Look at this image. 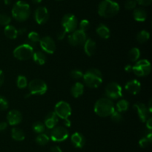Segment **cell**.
I'll return each instance as SVG.
<instances>
[{
    "label": "cell",
    "instance_id": "6",
    "mask_svg": "<svg viewBox=\"0 0 152 152\" xmlns=\"http://www.w3.org/2000/svg\"><path fill=\"white\" fill-rule=\"evenodd\" d=\"M151 66L148 60H138L134 66H132V72L139 77H144L150 74Z\"/></svg>",
    "mask_w": 152,
    "mask_h": 152
},
{
    "label": "cell",
    "instance_id": "40",
    "mask_svg": "<svg viewBox=\"0 0 152 152\" xmlns=\"http://www.w3.org/2000/svg\"><path fill=\"white\" fill-rule=\"evenodd\" d=\"M149 143H150L149 140H148L145 137H142V138H141L139 141L140 146L141 148H145L148 147V145H149Z\"/></svg>",
    "mask_w": 152,
    "mask_h": 152
},
{
    "label": "cell",
    "instance_id": "5",
    "mask_svg": "<svg viewBox=\"0 0 152 152\" xmlns=\"http://www.w3.org/2000/svg\"><path fill=\"white\" fill-rule=\"evenodd\" d=\"M34 53V48L29 43L20 45L13 50V56L19 61H27L31 59Z\"/></svg>",
    "mask_w": 152,
    "mask_h": 152
},
{
    "label": "cell",
    "instance_id": "18",
    "mask_svg": "<svg viewBox=\"0 0 152 152\" xmlns=\"http://www.w3.org/2000/svg\"><path fill=\"white\" fill-rule=\"evenodd\" d=\"M58 116L54 112H50L47 114L45 119V125L48 129H53L58 123Z\"/></svg>",
    "mask_w": 152,
    "mask_h": 152
},
{
    "label": "cell",
    "instance_id": "25",
    "mask_svg": "<svg viewBox=\"0 0 152 152\" xmlns=\"http://www.w3.org/2000/svg\"><path fill=\"white\" fill-rule=\"evenodd\" d=\"M11 137L16 141H23L25 138V134L20 128H13L11 131Z\"/></svg>",
    "mask_w": 152,
    "mask_h": 152
},
{
    "label": "cell",
    "instance_id": "53",
    "mask_svg": "<svg viewBox=\"0 0 152 152\" xmlns=\"http://www.w3.org/2000/svg\"><path fill=\"white\" fill-rule=\"evenodd\" d=\"M57 1H62V0H57Z\"/></svg>",
    "mask_w": 152,
    "mask_h": 152
},
{
    "label": "cell",
    "instance_id": "14",
    "mask_svg": "<svg viewBox=\"0 0 152 152\" xmlns=\"http://www.w3.org/2000/svg\"><path fill=\"white\" fill-rule=\"evenodd\" d=\"M34 19L39 25L46 23L49 19V13L45 7H39L34 12Z\"/></svg>",
    "mask_w": 152,
    "mask_h": 152
},
{
    "label": "cell",
    "instance_id": "4",
    "mask_svg": "<svg viewBox=\"0 0 152 152\" xmlns=\"http://www.w3.org/2000/svg\"><path fill=\"white\" fill-rule=\"evenodd\" d=\"M85 84L89 88H97L102 83V72L97 69H90L83 74Z\"/></svg>",
    "mask_w": 152,
    "mask_h": 152
},
{
    "label": "cell",
    "instance_id": "21",
    "mask_svg": "<svg viewBox=\"0 0 152 152\" xmlns=\"http://www.w3.org/2000/svg\"><path fill=\"white\" fill-rule=\"evenodd\" d=\"M71 95L74 98H78L81 96L84 92V85L80 82H77L72 86L71 89Z\"/></svg>",
    "mask_w": 152,
    "mask_h": 152
},
{
    "label": "cell",
    "instance_id": "32",
    "mask_svg": "<svg viewBox=\"0 0 152 152\" xmlns=\"http://www.w3.org/2000/svg\"><path fill=\"white\" fill-rule=\"evenodd\" d=\"M16 84L19 89H24L28 86V80L25 76L19 75L16 80Z\"/></svg>",
    "mask_w": 152,
    "mask_h": 152
},
{
    "label": "cell",
    "instance_id": "31",
    "mask_svg": "<svg viewBox=\"0 0 152 152\" xmlns=\"http://www.w3.org/2000/svg\"><path fill=\"white\" fill-rule=\"evenodd\" d=\"M33 130L37 134H42L45 130V125L42 122H36L33 125Z\"/></svg>",
    "mask_w": 152,
    "mask_h": 152
},
{
    "label": "cell",
    "instance_id": "29",
    "mask_svg": "<svg viewBox=\"0 0 152 152\" xmlns=\"http://www.w3.org/2000/svg\"><path fill=\"white\" fill-rule=\"evenodd\" d=\"M129 107V103L127 100L121 99L117 101V110L120 113L126 111Z\"/></svg>",
    "mask_w": 152,
    "mask_h": 152
},
{
    "label": "cell",
    "instance_id": "52",
    "mask_svg": "<svg viewBox=\"0 0 152 152\" xmlns=\"http://www.w3.org/2000/svg\"><path fill=\"white\" fill-rule=\"evenodd\" d=\"M5 4H9L10 3V0H4Z\"/></svg>",
    "mask_w": 152,
    "mask_h": 152
},
{
    "label": "cell",
    "instance_id": "9",
    "mask_svg": "<svg viewBox=\"0 0 152 152\" xmlns=\"http://www.w3.org/2000/svg\"><path fill=\"white\" fill-rule=\"evenodd\" d=\"M54 113H56L58 118L62 119H68L71 114V107L68 102L64 101H61L58 102L55 106Z\"/></svg>",
    "mask_w": 152,
    "mask_h": 152
},
{
    "label": "cell",
    "instance_id": "48",
    "mask_svg": "<svg viewBox=\"0 0 152 152\" xmlns=\"http://www.w3.org/2000/svg\"><path fill=\"white\" fill-rule=\"evenodd\" d=\"M65 125L67 127L71 126V121H70L68 119H65Z\"/></svg>",
    "mask_w": 152,
    "mask_h": 152
},
{
    "label": "cell",
    "instance_id": "15",
    "mask_svg": "<svg viewBox=\"0 0 152 152\" xmlns=\"http://www.w3.org/2000/svg\"><path fill=\"white\" fill-rule=\"evenodd\" d=\"M134 108L135 110H137V111L140 119L142 122H146V120L148 119V117H149L150 113L148 110V107H146V105L144 104L143 103L137 102L136 103V104H134Z\"/></svg>",
    "mask_w": 152,
    "mask_h": 152
},
{
    "label": "cell",
    "instance_id": "27",
    "mask_svg": "<svg viewBox=\"0 0 152 152\" xmlns=\"http://www.w3.org/2000/svg\"><path fill=\"white\" fill-rule=\"evenodd\" d=\"M140 57V51L137 48H132L129 52V58L132 62H137Z\"/></svg>",
    "mask_w": 152,
    "mask_h": 152
},
{
    "label": "cell",
    "instance_id": "23",
    "mask_svg": "<svg viewBox=\"0 0 152 152\" xmlns=\"http://www.w3.org/2000/svg\"><path fill=\"white\" fill-rule=\"evenodd\" d=\"M4 34L7 38L10 40H14L18 37V30L16 29V28L13 25H8L4 28Z\"/></svg>",
    "mask_w": 152,
    "mask_h": 152
},
{
    "label": "cell",
    "instance_id": "2",
    "mask_svg": "<svg viewBox=\"0 0 152 152\" xmlns=\"http://www.w3.org/2000/svg\"><path fill=\"white\" fill-rule=\"evenodd\" d=\"M115 111L114 104L108 98H99L94 105V112L100 117H108Z\"/></svg>",
    "mask_w": 152,
    "mask_h": 152
},
{
    "label": "cell",
    "instance_id": "38",
    "mask_svg": "<svg viewBox=\"0 0 152 152\" xmlns=\"http://www.w3.org/2000/svg\"><path fill=\"white\" fill-rule=\"evenodd\" d=\"M8 101L4 96L0 95V110H5L8 108Z\"/></svg>",
    "mask_w": 152,
    "mask_h": 152
},
{
    "label": "cell",
    "instance_id": "43",
    "mask_svg": "<svg viewBox=\"0 0 152 152\" xmlns=\"http://www.w3.org/2000/svg\"><path fill=\"white\" fill-rule=\"evenodd\" d=\"M146 128H148V131H151L152 129V118L148 117V119L146 120Z\"/></svg>",
    "mask_w": 152,
    "mask_h": 152
},
{
    "label": "cell",
    "instance_id": "17",
    "mask_svg": "<svg viewBox=\"0 0 152 152\" xmlns=\"http://www.w3.org/2000/svg\"><path fill=\"white\" fill-rule=\"evenodd\" d=\"M126 89L132 95H137L141 89V84L139 80H130L126 84Z\"/></svg>",
    "mask_w": 152,
    "mask_h": 152
},
{
    "label": "cell",
    "instance_id": "30",
    "mask_svg": "<svg viewBox=\"0 0 152 152\" xmlns=\"http://www.w3.org/2000/svg\"><path fill=\"white\" fill-rule=\"evenodd\" d=\"M50 140V137L45 134H39L36 137V142L39 145H45Z\"/></svg>",
    "mask_w": 152,
    "mask_h": 152
},
{
    "label": "cell",
    "instance_id": "3",
    "mask_svg": "<svg viewBox=\"0 0 152 152\" xmlns=\"http://www.w3.org/2000/svg\"><path fill=\"white\" fill-rule=\"evenodd\" d=\"M12 16L18 22H24L31 15V7L28 3L23 1H18L13 4Z\"/></svg>",
    "mask_w": 152,
    "mask_h": 152
},
{
    "label": "cell",
    "instance_id": "7",
    "mask_svg": "<svg viewBox=\"0 0 152 152\" xmlns=\"http://www.w3.org/2000/svg\"><path fill=\"white\" fill-rule=\"evenodd\" d=\"M31 95H43L48 89L47 84L41 79H34L28 83Z\"/></svg>",
    "mask_w": 152,
    "mask_h": 152
},
{
    "label": "cell",
    "instance_id": "8",
    "mask_svg": "<svg viewBox=\"0 0 152 152\" xmlns=\"http://www.w3.org/2000/svg\"><path fill=\"white\" fill-rule=\"evenodd\" d=\"M62 25L66 33H72L77 29L78 21L74 14L67 13L62 17Z\"/></svg>",
    "mask_w": 152,
    "mask_h": 152
},
{
    "label": "cell",
    "instance_id": "45",
    "mask_svg": "<svg viewBox=\"0 0 152 152\" xmlns=\"http://www.w3.org/2000/svg\"><path fill=\"white\" fill-rule=\"evenodd\" d=\"M4 73H3V72L0 69V87L2 86L3 83H4Z\"/></svg>",
    "mask_w": 152,
    "mask_h": 152
},
{
    "label": "cell",
    "instance_id": "35",
    "mask_svg": "<svg viewBox=\"0 0 152 152\" xmlns=\"http://www.w3.org/2000/svg\"><path fill=\"white\" fill-rule=\"evenodd\" d=\"M110 116H111V120H112L113 122H116V123H120V122H121L123 119L121 113L118 111H116V110Z\"/></svg>",
    "mask_w": 152,
    "mask_h": 152
},
{
    "label": "cell",
    "instance_id": "39",
    "mask_svg": "<svg viewBox=\"0 0 152 152\" xmlns=\"http://www.w3.org/2000/svg\"><path fill=\"white\" fill-rule=\"evenodd\" d=\"M71 76L72 78L79 80V79L82 78L83 77V73L81 71H80V70L74 69L71 72Z\"/></svg>",
    "mask_w": 152,
    "mask_h": 152
},
{
    "label": "cell",
    "instance_id": "10",
    "mask_svg": "<svg viewBox=\"0 0 152 152\" xmlns=\"http://www.w3.org/2000/svg\"><path fill=\"white\" fill-rule=\"evenodd\" d=\"M105 95L110 99H117L123 96L122 87L116 82H111L106 86L105 89Z\"/></svg>",
    "mask_w": 152,
    "mask_h": 152
},
{
    "label": "cell",
    "instance_id": "50",
    "mask_svg": "<svg viewBox=\"0 0 152 152\" xmlns=\"http://www.w3.org/2000/svg\"><path fill=\"white\" fill-rule=\"evenodd\" d=\"M148 111L149 113H151V100H150L149 103H148Z\"/></svg>",
    "mask_w": 152,
    "mask_h": 152
},
{
    "label": "cell",
    "instance_id": "28",
    "mask_svg": "<svg viewBox=\"0 0 152 152\" xmlns=\"http://www.w3.org/2000/svg\"><path fill=\"white\" fill-rule=\"evenodd\" d=\"M150 34L147 31L142 30V31H140L137 35V40L140 43H145L149 40Z\"/></svg>",
    "mask_w": 152,
    "mask_h": 152
},
{
    "label": "cell",
    "instance_id": "34",
    "mask_svg": "<svg viewBox=\"0 0 152 152\" xmlns=\"http://www.w3.org/2000/svg\"><path fill=\"white\" fill-rule=\"evenodd\" d=\"M10 22H11V18L10 17V16L5 14V13L0 14V25L7 26V25H10Z\"/></svg>",
    "mask_w": 152,
    "mask_h": 152
},
{
    "label": "cell",
    "instance_id": "19",
    "mask_svg": "<svg viewBox=\"0 0 152 152\" xmlns=\"http://www.w3.org/2000/svg\"><path fill=\"white\" fill-rule=\"evenodd\" d=\"M71 141L74 147L77 148H82L86 144V139L83 134L79 132H76L72 134L71 137Z\"/></svg>",
    "mask_w": 152,
    "mask_h": 152
},
{
    "label": "cell",
    "instance_id": "16",
    "mask_svg": "<svg viewBox=\"0 0 152 152\" xmlns=\"http://www.w3.org/2000/svg\"><path fill=\"white\" fill-rule=\"evenodd\" d=\"M7 124L10 125H17L22 121V115L19 110H12L7 115Z\"/></svg>",
    "mask_w": 152,
    "mask_h": 152
},
{
    "label": "cell",
    "instance_id": "51",
    "mask_svg": "<svg viewBox=\"0 0 152 152\" xmlns=\"http://www.w3.org/2000/svg\"><path fill=\"white\" fill-rule=\"evenodd\" d=\"M32 1L33 3H34V4H39V3H40L42 1V0H31Z\"/></svg>",
    "mask_w": 152,
    "mask_h": 152
},
{
    "label": "cell",
    "instance_id": "26",
    "mask_svg": "<svg viewBox=\"0 0 152 152\" xmlns=\"http://www.w3.org/2000/svg\"><path fill=\"white\" fill-rule=\"evenodd\" d=\"M32 58L34 59V62L37 64H39V65H43L45 64V63L46 62V55L45 54L43 53L42 52H40V51H38V52H34V55H33Z\"/></svg>",
    "mask_w": 152,
    "mask_h": 152
},
{
    "label": "cell",
    "instance_id": "41",
    "mask_svg": "<svg viewBox=\"0 0 152 152\" xmlns=\"http://www.w3.org/2000/svg\"><path fill=\"white\" fill-rule=\"evenodd\" d=\"M136 1L142 6H148L151 4L152 0H136Z\"/></svg>",
    "mask_w": 152,
    "mask_h": 152
},
{
    "label": "cell",
    "instance_id": "11",
    "mask_svg": "<svg viewBox=\"0 0 152 152\" xmlns=\"http://www.w3.org/2000/svg\"><path fill=\"white\" fill-rule=\"evenodd\" d=\"M50 139L52 141L61 142L66 140L68 137V131L62 126H57L51 129L50 131Z\"/></svg>",
    "mask_w": 152,
    "mask_h": 152
},
{
    "label": "cell",
    "instance_id": "36",
    "mask_svg": "<svg viewBox=\"0 0 152 152\" xmlns=\"http://www.w3.org/2000/svg\"><path fill=\"white\" fill-rule=\"evenodd\" d=\"M137 4V3L136 0H126L124 6L126 10H134L136 7Z\"/></svg>",
    "mask_w": 152,
    "mask_h": 152
},
{
    "label": "cell",
    "instance_id": "46",
    "mask_svg": "<svg viewBox=\"0 0 152 152\" xmlns=\"http://www.w3.org/2000/svg\"><path fill=\"white\" fill-rule=\"evenodd\" d=\"M51 152H62V149L59 147V146H53L50 149Z\"/></svg>",
    "mask_w": 152,
    "mask_h": 152
},
{
    "label": "cell",
    "instance_id": "13",
    "mask_svg": "<svg viewBox=\"0 0 152 152\" xmlns=\"http://www.w3.org/2000/svg\"><path fill=\"white\" fill-rule=\"evenodd\" d=\"M39 43L42 49L46 53L53 54L56 50V44L54 40L48 36L43 37L42 38L40 39Z\"/></svg>",
    "mask_w": 152,
    "mask_h": 152
},
{
    "label": "cell",
    "instance_id": "47",
    "mask_svg": "<svg viewBox=\"0 0 152 152\" xmlns=\"http://www.w3.org/2000/svg\"><path fill=\"white\" fill-rule=\"evenodd\" d=\"M125 70H126L127 72H132V66L127 65L125 67Z\"/></svg>",
    "mask_w": 152,
    "mask_h": 152
},
{
    "label": "cell",
    "instance_id": "22",
    "mask_svg": "<svg viewBox=\"0 0 152 152\" xmlns=\"http://www.w3.org/2000/svg\"><path fill=\"white\" fill-rule=\"evenodd\" d=\"M134 19L137 22H144L147 18V13L143 8H134L133 12Z\"/></svg>",
    "mask_w": 152,
    "mask_h": 152
},
{
    "label": "cell",
    "instance_id": "44",
    "mask_svg": "<svg viewBox=\"0 0 152 152\" xmlns=\"http://www.w3.org/2000/svg\"><path fill=\"white\" fill-rule=\"evenodd\" d=\"M7 128V123L5 122H0V132L4 131Z\"/></svg>",
    "mask_w": 152,
    "mask_h": 152
},
{
    "label": "cell",
    "instance_id": "1",
    "mask_svg": "<svg viewBox=\"0 0 152 152\" xmlns=\"http://www.w3.org/2000/svg\"><path fill=\"white\" fill-rule=\"evenodd\" d=\"M120 11V5L113 0H102L98 6V13L103 18H112Z\"/></svg>",
    "mask_w": 152,
    "mask_h": 152
},
{
    "label": "cell",
    "instance_id": "42",
    "mask_svg": "<svg viewBox=\"0 0 152 152\" xmlns=\"http://www.w3.org/2000/svg\"><path fill=\"white\" fill-rule=\"evenodd\" d=\"M65 34H66V31L62 28V30L59 31V32L57 33V35H56V37L59 40H62V39H64V37H65Z\"/></svg>",
    "mask_w": 152,
    "mask_h": 152
},
{
    "label": "cell",
    "instance_id": "37",
    "mask_svg": "<svg viewBox=\"0 0 152 152\" xmlns=\"http://www.w3.org/2000/svg\"><path fill=\"white\" fill-rule=\"evenodd\" d=\"M90 22H89V21L87 20V19H83V20L80 22V30H81L82 31H84V32L88 31V30L90 28Z\"/></svg>",
    "mask_w": 152,
    "mask_h": 152
},
{
    "label": "cell",
    "instance_id": "33",
    "mask_svg": "<svg viewBox=\"0 0 152 152\" xmlns=\"http://www.w3.org/2000/svg\"><path fill=\"white\" fill-rule=\"evenodd\" d=\"M28 38L32 44H36V43H39L40 40L39 34L37 32H36V31H31V32H30L28 34Z\"/></svg>",
    "mask_w": 152,
    "mask_h": 152
},
{
    "label": "cell",
    "instance_id": "12",
    "mask_svg": "<svg viewBox=\"0 0 152 152\" xmlns=\"http://www.w3.org/2000/svg\"><path fill=\"white\" fill-rule=\"evenodd\" d=\"M86 32L82 31L81 30H76L74 32L71 33L68 36V43L70 45L73 46H80L82 44H84L86 40H87Z\"/></svg>",
    "mask_w": 152,
    "mask_h": 152
},
{
    "label": "cell",
    "instance_id": "49",
    "mask_svg": "<svg viewBox=\"0 0 152 152\" xmlns=\"http://www.w3.org/2000/svg\"><path fill=\"white\" fill-rule=\"evenodd\" d=\"M25 32V28H22V29H20V30H19V31H18V35H21V34H23Z\"/></svg>",
    "mask_w": 152,
    "mask_h": 152
},
{
    "label": "cell",
    "instance_id": "24",
    "mask_svg": "<svg viewBox=\"0 0 152 152\" xmlns=\"http://www.w3.org/2000/svg\"><path fill=\"white\" fill-rule=\"evenodd\" d=\"M96 34L102 39H108L110 37L111 33L108 27L104 24H99L96 28Z\"/></svg>",
    "mask_w": 152,
    "mask_h": 152
},
{
    "label": "cell",
    "instance_id": "20",
    "mask_svg": "<svg viewBox=\"0 0 152 152\" xmlns=\"http://www.w3.org/2000/svg\"><path fill=\"white\" fill-rule=\"evenodd\" d=\"M96 49V43L91 39H88L84 43V50L88 56H92Z\"/></svg>",
    "mask_w": 152,
    "mask_h": 152
}]
</instances>
